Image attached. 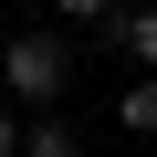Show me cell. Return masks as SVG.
Listing matches in <instances>:
<instances>
[{
	"mask_svg": "<svg viewBox=\"0 0 157 157\" xmlns=\"http://www.w3.org/2000/svg\"><path fill=\"white\" fill-rule=\"evenodd\" d=\"M21 157H84V136H73L63 115H32L21 126Z\"/></svg>",
	"mask_w": 157,
	"mask_h": 157,
	"instance_id": "cell-2",
	"label": "cell"
},
{
	"mask_svg": "<svg viewBox=\"0 0 157 157\" xmlns=\"http://www.w3.org/2000/svg\"><path fill=\"white\" fill-rule=\"evenodd\" d=\"M63 21H115V0H52Z\"/></svg>",
	"mask_w": 157,
	"mask_h": 157,
	"instance_id": "cell-5",
	"label": "cell"
},
{
	"mask_svg": "<svg viewBox=\"0 0 157 157\" xmlns=\"http://www.w3.org/2000/svg\"><path fill=\"white\" fill-rule=\"evenodd\" d=\"M0 157H21V115H11V105H0Z\"/></svg>",
	"mask_w": 157,
	"mask_h": 157,
	"instance_id": "cell-6",
	"label": "cell"
},
{
	"mask_svg": "<svg viewBox=\"0 0 157 157\" xmlns=\"http://www.w3.org/2000/svg\"><path fill=\"white\" fill-rule=\"evenodd\" d=\"M0 84H11L21 105H63V84H73V52H63L52 32H11V52H0Z\"/></svg>",
	"mask_w": 157,
	"mask_h": 157,
	"instance_id": "cell-1",
	"label": "cell"
},
{
	"mask_svg": "<svg viewBox=\"0 0 157 157\" xmlns=\"http://www.w3.org/2000/svg\"><path fill=\"white\" fill-rule=\"evenodd\" d=\"M115 126L126 136H157V73H136V84L115 94Z\"/></svg>",
	"mask_w": 157,
	"mask_h": 157,
	"instance_id": "cell-3",
	"label": "cell"
},
{
	"mask_svg": "<svg viewBox=\"0 0 157 157\" xmlns=\"http://www.w3.org/2000/svg\"><path fill=\"white\" fill-rule=\"evenodd\" d=\"M115 42L136 52V73H157V0H147V11H115Z\"/></svg>",
	"mask_w": 157,
	"mask_h": 157,
	"instance_id": "cell-4",
	"label": "cell"
}]
</instances>
